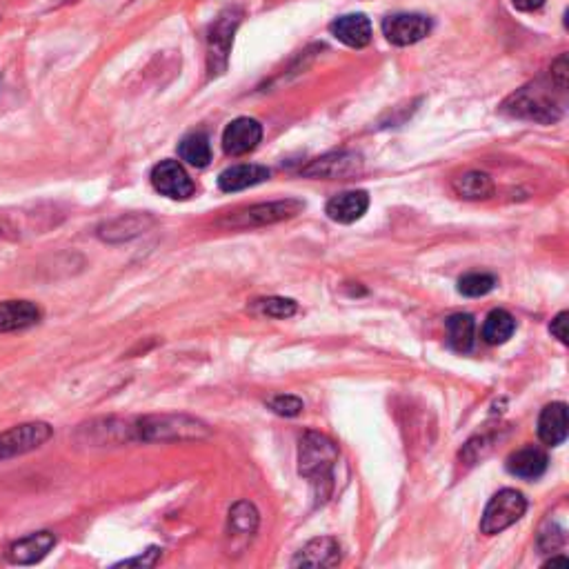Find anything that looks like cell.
<instances>
[{
	"mask_svg": "<svg viewBox=\"0 0 569 569\" xmlns=\"http://www.w3.org/2000/svg\"><path fill=\"white\" fill-rule=\"evenodd\" d=\"M538 436L549 447H556L565 443L567 438V405L565 403H552L547 405L541 418H538Z\"/></svg>",
	"mask_w": 569,
	"mask_h": 569,
	"instance_id": "cell-19",
	"label": "cell"
},
{
	"mask_svg": "<svg viewBox=\"0 0 569 569\" xmlns=\"http://www.w3.org/2000/svg\"><path fill=\"white\" fill-rule=\"evenodd\" d=\"M547 465L549 458L541 447H523L507 458V472L527 481L541 478L547 472Z\"/></svg>",
	"mask_w": 569,
	"mask_h": 569,
	"instance_id": "cell-17",
	"label": "cell"
},
{
	"mask_svg": "<svg viewBox=\"0 0 569 569\" xmlns=\"http://www.w3.org/2000/svg\"><path fill=\"white\" fill-rule=\"evenodd\" d=\"M329 32L338 43H343L352 49H363L372 43L374 29L365 14H345L338 16L336 21L329 25Z\"/></svg>",
	"mask_w": 569,
	"mask_h": 569,
	"instance_id": "cell-12",
	"label": "cell"
},
{
	"mask_svg": "<svg viewBox=\"0 0 569 569\" xmlns=\"http://www.w3.org/2000/svg\"><path fill=\"white\" fill-rule=\"evenodd\" d=\"M454 194L465 201H485L494 194L492 176L485 172H465L452 183Z\"/></svg>",
	"mask_w": 569,
	"mask_h": 569,
	"instance_id": "cell-20",
	"label": "cell"
},
{
	"mask_svg": "<svg viewBox=\"0 0 569 569\" xmlns=\"http://www.w3.org/2000/svg\"><path fill=\"white\" fill-rule=\"evenodd\" d=\"M152 225V218L147 216H123L118 221L107 223L103 227L101 236L105 241H123V238H132L136 234L145 232V227Z\"/></svg>",
	"mask_w": 569,
	"mask_h": 569,
	"instance_id": "cell-25",
	"label": "cell"
},
{
	"mask_svg": "<svg viewBox=\"0 0 569 569\" xmlns=\"http://www.w3.org/2000/svg\"><path fill=\"white\" fill-rule=\"evenodd\" d=\"M152 185L158 194L172 198V201H187L196 192L194 181L178 161L158 163L152 169Z\"/></svg>",
	"mask_w": 569,
	"mask_h": 569,
	"instance_id": "cell-9",
	"label": "cell"
},
{
	"mask_svg": "<svg viewBox=\"0 0 569 569\" xmlns=\"http://www.w3.org/2000/svg\"><path fill=\"white\" fill-rule=\"evenodd\" d=\"M545 567H569V561H567V556H552L545 563Z\"/></svg>",
	"mask_w": 569,
	"mask_h": 569,
	"instance_id": "cell-32",
	"label": "cell"
},
{
	"mask_svg": "<svg viewBox=\"0 0 569 569\" xmlns=\"http://www.w3.org/2000/svg\"><path fill=\"white\" fill-rule=\"evenodd\" d=\"M512 5L518 9V12H536L545 5V0H512Z\"/></svg>",
	"mask_w": 569,
	"mask_h": 569,
	"instance_id": "cell-31",
	"label": "cell"
},
{
	"mask_svg": "<svg viewBox=\"0 0 569 569\" xmlns=\"http://www.w3.org/2000/svg\"><path fill=\"white\" fill-rule=\"evenodd\" d=\"M383 36L396 47L421 43L432 32V21L423 14H392L383 21Z\"/></svg>",
	"mask_w": 569,
	"mask_h": 569,
	"instance_id": "cell-8",
	"label": "cell"
},
{
	"mask_svg": "<svg viewBox=\"0 0 569 569\" xmlns=\"http://www.w3.org/2000/svg\"><path fill=\"white\" fill-rule=\"evenodd\" d=\"M258 521H261V518H258L256 507L252 503L241 501L229 509L227 532L232 538H245V541H249V538L256 534Z\"/></svg>",
	"mask_w": 569,
	"mask_h": 569,
	"instance_id": "cell-21",
	"label": "cell"
},
{
	"mask_svg": "<svg viewBox=\"0 0 569 569\" xmlns=\"http://www.w3.org/2000/svg\"><path fill=\"white\" fill-rule=\"evenodd\" d=\"M158 558H161V549L149 547L145 554L127 558V561H121L116 567H154L158 563Z\"/></svg>",
	"mask_w": 569,
	"mask_h": 569,
	"instance_id": "cell-29",
	"label": "cell"
},
{
	"mask_svg": "<svg viewBox=\"0 0 569 569\" xmlns=\"http://www.w3.org/2000/svg\"><path fill=\"white\" fill-rule=\"evenodd\" d=\"M263 138V125L249 116L229 123L223 132V149L229 156H245L254 152Z\"/></svg>",
	"mask_w": 569,
	"mask_h": 569,
	"instance_id": "cell-10",
	"label": "cell"
},
{
	"mask_svg": "<svg viewBox=\"0 0 569 569\" xmlns=\"http://www.w3.org/2000/svg\"><path fill=\"white\" fill-rule=\"evenodd\" d=\"M367 209H369V194L361 192V189H354V192H343L334 196L332 201L327 203L325 212L334 223L349 225L356 223L358 218H363Z\"/></svg>",
	"mask_w": 569,
	"mask_h": 569,
	"instance_id": "cell-16",
	"label": "cell"
},
{
	"mask_svg": "<svg viewBox=\"0 0 569 569\" xmlns=\"http://www.w3.org/2000/svg\"><path fill=\"white\" fill-rule=\"evenodd\" d=\"M303 207L305 203L296 201V198H287V201H274V203H261V205H252L247 209H241V212L225 216L218 225L227 227V229L265 227V225L287 221V218H294L296 214L303 212Z\"/></svg>",
	"mask_w": 569,
	"mask_h": 569,
	"instance_id": "cell-5",
	"label": "cell"
},
{
	"mask_svg": "<svg viewBox=\"0 0 569 569\" xmlns=\"http://www.w3.org/2000/svg\"><path fill=\"white\" fill-rule=\"evenodd\" d=\"M243 12L238 7H229L216 18V23L209 29L207 38V69L209 76H221L227 69L229 54H232L236 29L241 27Z\"/></svg>",
	"mask_w": 569,
	"mask_h": 569,
	"instance_id": "cell-4",
	"label": "cell"
},
{
	"mask_svg": "<svg viewBox=\"0 0 569 569\" xmlns=\"http://www.w3.org/2000/svg\"><path fill=\"white\" fill-rule=\"evenodd\" d=\"M567 318H569V314L561 312L554 318L552 325H549V332H552V336L561 345H567Z\"/></svg>",
	"mask_w": 569,
	"mask_h": 569,
	"instance_id": "cell-30",
	"label": "cell"
},
{
	"mask_svg": "<svg viewBox=\"0 0 569 569\" xmlns=\"http://www.w3.org/2000/svg\"><path fill=\"white\" fill-rule=\"evenodd\" d=\"M447 327V338L449 345H452L456 352H469L474 347V338H476V323L474 316L469 314H454L449 316L445 321Z\"/></svg>",
	"mask_w": 569,
	"mask_h": 569,
	"instance_id": "cell-22",
	"label": "cell"
},
{
	"mask_svg": "<svg viewBox=\"0 0 569 569\" xmlns=\"http://www.w3.org/2000/svg\"><path fill=\"white\" fill-rule=\"evenodd\" d=\"M338 463V445L325 434L307 432L298 447V472L314 487L318 503L327 501L332 492L334 467Z\"/></svg>",
	"mask_w": 569,
	"mask_h": 569,
	"instance_id": "cell-2",
	"label": "cell"
},
{
	"mask_svg": "<svg viewBox=\"0 0 569 569\" xmlns=\"http://www.w3.org/2000/svg\"><path fill=\"white\" fill-rule=\"evenodd\" d=\"M256 309L269 318H289L298 312V305L292 301V298L272 296V298H263V301H256Z\"/></svg>",
	"mask_w": 569,
	"mask_h": 569,
	"instance_id": "cell-27",
	"label": "cell"
},
{
	"mask_svg": "<svg viewBox=\"0 0 569 569\" xmlns=\"http://www.w3.org/2000/svg\"><path fill=\"white\" fill-rule=\"evenodd\" d=\"M514 332H516V321L512 314L505 312V309H494V312L487 314L483 325L485 343L503 345L514 336Z\"/></svg>",
	"mask_w": 569,
	"mask_h": 569,
	"instance_id": "cell-23",
	"label": "cell"
},
{
	"mask_svg": "<svg viewBox=\"0 0 569 569\" xmlns=\"http://www.w3.org/2000/svg\"><path fill=\"white\" fill-rule=\"evenodd\" d=\"M52 434V427L41 421L23 423L7 429V432L0 434V461H3V458H14L34 452V449L45 445L49 438H52Z\"/></svg>",
	"mask_w": 569,
	"mask_h": 569,
	"instance_id": "cell-7",
	"label": "cell"
},
{
	"mask_svg": "<svg viewBox=\"0 0 569 569\" xmlns=\"http://www.w3.org/2000/svg\"><path fill=\"white\" fill-rule=\"evenodd\" d=\"M56 536L52 532H36L25 538H18L7 549V561L14 565H34L52 552Z\"/></svg>",
	"mask_w": 569,
	"mask_h": 569,
	"instance_id": "cell-11",
	"label": "cell"
},
{
	"mask_svg": "<svg viewBox=\"0 0 569 569\" xmlns=\"http://www.w3.org/2000/svg\"><path fill=\"white\" fill-rule=\"evenodd\" d=\"M496 287V276L485 274V272H472L465 274L461 281H458V292L467 298H478L492 292Z\"/></svg>",
	"mask_w": 569,
	"mask_h": 569,
	"instance_id": "cell-26",
	"label": "cell"
},
{
	"mask_svg": "<svg viewBox=\"0 0 569 569\" xmlns=\"http://www.w3.org/2000/svg\"><path fill=\"white\" fill-rule=\"evenodd\" d=\"M269 409H272L274 414L278 416H285V418H294L303 412V401L296 396H289V394H278L274 398H269L267 401Z\"/></svg>",
	"mask_w": 569,
	"mask_h": 569,
	"instance_id": "cell-28",
	"label": "cell"
},
{
	"mask_svg": "<svg viewBox=\"0 0 569 569\" xmlns=\"http://www.w3.org/2000/svg\"><path fill=\"white\" fill-rule=\"evenodd\" d=\"M43 321L41 307L32 301H3L0 303V334L23 332Z\"/></svg>",
	"mask_w": 569,
	"mask_h": 569,
	"instance_id": "cell-13",
	"label": "cell"
},
{
	"mask_svg": "<svg viewBox=\"0 0 569 569\" xmlns=\"http://www.w3.org/2000/svg\"><path fill=\"white\" fill-rule=\"evenodd\" d=\"M269 178V169L263 165H234L218 176V187L223 192H243L247 187L261 185Z\"/></svg>",
	"mask_w": 569,
	"mask_h": 569,
	"instance_id": "cell-18",
	"label": "cell"
},
{
	"mask_svg": "<svg viewBox=\"0 0 569 569\" xmlns=\"http://www.w3.org/2000/svg\"><path fill=\"white\" fill-rule=\"evenodd\" d=\"M567 98V56L563 54L552 63L549 72L534 83H529L507 98L501 105L505 116L521 118L541 125H552L561 121Z\"/></svg>",
	"mask_w": 569,
	"mask_h": 569,
	"instance_id": "cell-1",
	"label": "cell"
},
{
	"mask_svg": "<svg viewBox=\"0 0 569 569\" xmlns=\"http://www.w3.org/2000/svg\"><path fill=\"white\" fill-rule=\"evenodd\" d=\"M134 432L138 441H194L207 436V427L189 416H147Z\"/></svg>",
	"mask_w": 569,
	"mask_h": 569,
	"instance_id": "cell-3",
	"label": "cell"
},
{
	"mask_svg": "<svg viewBox=\"0 0 569 569\" xmlns=\"http://www.w3.org/2000/svg\"><path fill=\"white\" fill-rule=\"evenodd\" d=\"M527 512V501L521 492L516 489H501V492L492 496L487 503L483 518H481V532L485 536L501 534L503 529L512 527L516 521H521Z\"/></svg>",
	"mask_w": 569,
	"mask_h": 569,
	"instance_id": "cell-6",
	"label": "cell"
},
{
	"mask_svg": "<svg viewBox=\"0 0 569 569\" xmlns=\"http://www.w3.org/2000/svg\"><path fill=\"white\" fill-rule=\"evenodd\" d=\"M361 167H363L361 156L341 152V154H329V156L318 158V161H314L312 165L303 169V174L332 181V178H345V176L361 172Z\"/></svg>",
	"mask_w": 569,
	"mask_h": 569,
	"instance_id": "cell-15",
	"label": "cell"
},
{
	"mask_svg": "<svg viewBox=\"0 0 569 569\" xmlns=\"http://www.w3.org/2000/svg\"><path fill=\"white\" fill-rule=\"evenodd\" d=\"M178 156L192 167H207L209 161H212V145H209V138L203 132L185 136L181 145H178Z\"/></svg>",
	"mask_w": 569,
	"mask_h": 569,
	"instance_id": "cell-24",
	"label": "cell"
},
{
	"mask_svg": "<svg viewBox=\"0 0 569 569\" xmlns=\"http://www.w3.org/2000/svg\"><path fill=\"white\" fill-rule=\"evenodd\" d=\"M341 545L332 536L309 541L292 561L294 567H336L341 563Z\"/></svg>",
	"mask_w": 569,
	"mask_h": 569,
	"instance_id": "cell-14",
	"label": "cell"
}]
</instances>
